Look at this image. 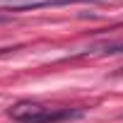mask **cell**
I'll list each match as a JSON object with an SVG mask.
<instances>
[{
	"instance_id": "1",
	"label": "cell",
	"mask_w": 123,
	"mask_h": 123,
	"mask_svg": "<svg viewBox=\"0 0 123 123\" xmlns=\"http://www.w3.org/2000/svg\"><path fill=\"white\" fill-rule=\"evenodd\" d=\"M82 116V111H55L48 109L39 101H17L15 106H10V118L17 123H55V121H65V118H77Z\"/></svg>"
},
{
	"instance_id": "2",
	"label": "cell",
	"mask_w": 123,
	"mask_h": 123,
	"mask_svg": "<svg viewBox=\"0 0 123 123\" xmlns=\"http://www.w3.org/2000/svg\"><path fill=\"white\" fill-rule=\"evenodd\" d=\"M101 53H109V55H116V53H123V43H111V46H104Z\"/></svg>"
}]
</instances>
